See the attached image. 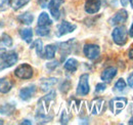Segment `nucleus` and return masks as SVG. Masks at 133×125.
I'll use <instances>...</instances> for the list:
<instances>
[{"instance_id":"a19ab883","label":"nucleus","mask_w":133,"mask_h":125,"mask_svg":"<svg viewBox=\"0 0 133 125\" xmlns=\"http://www.w3.org/2000/svg\"><path fill=\"white\" fill-rule=\"evenodd\" d=\"M129 2H130V4H131V6L133 7V0H129Z\"/></svg>"},{"instance_id":"2eb2a0df","label":"nucleus","mask_w":133,"mask_h":125,"mask_svg":"<svg viewBox=\"0 0 133 125\" xmlns=\"http://www.w3.org/2000/svg\"><path fill=\"white\" fill-rule=\"evenodd\" d=\"M74 42V39H71L66 42H63L59 44V51H61V55H62V61L65 60L68 54H70L72 52V48H73V45L72 43Z\"/></svg>"},{"instance_id":"423d86ee","label":"nucleus","mask_w":133,"mask_h":125,"mask_svg":"<svg viewBox=\"0 0 133 125\" xmlns=\"http://www.w3.org/2000/svg\"><path fill=\"white\" fill-rule=\"evenodd\" d=\"M90 91V86H89V75L88 74H82L79 78V83L77 86L76 92L78 95L85 96L89 93Z\"/></svg>"},{"instance_id":"0eeeda50","label":"nucleus","mask_w":133,"mask_h":125,"mask_svg":"<svg viewBox=\"0 0 133 125\" xmlns=\"http://www.w3.org/2000/svg\"><path fill=\"white\" fill-rule=\"evenodd\" d=\"M77 26L75 24H72L70 22H66V21H63L56 28V36L57 37H62V36H65L69 33H72L76 30Z\"/></svg>"},{"instance_id":"f8f14e48","label":"nucleus","mask_w":133,"mask_h":125,"mask_svg":"<svg viewBox=\"0 0 133 125\" xmlns=\"http://www.w3.org/2000/svg\"><path fill=\"white\" fill-rule=\"evenodd\" d=\"M128 18V12L127 10L125 9H120L119 11H117L116 15L112 17L111 20V25H121V24H124Z\"/></svg>"},{"instance_id":"a878e982","label":"nucleus","mask_w":133,"mask_h":125,"mask_svg":"<svg viewBox=\"0 0 133 125\" xmlns=\"http://www.w3.org/2000/svg\"><path fill=\"white\" fill-rule=\"evenodd\" d=\"M125 88H126V82H125L124 79L121 78L116 82L115 87H114V90L117 91V92H122V91L125 90Z\"/></svg>"},{"instance_id":"a211bd4d","label":"nucleus","mask_w":133,"mask_h":125,"mask_svg":"<svg viewBox=\"0 0 133 125\" xmlns=\"http://www.w3.org/2000/svg\"><path fill=\"white\" fill-rule=\"evenodd\" d=\"M55 52H56V46L53 45V44H48L44 48V51H43L42 55L46 60H52L55 55Z\"/></svg>"},{"instance_id":"393cba45","label":"nucleus","mask_w":133,"mask_h":125,"mask_svg":"<svg viewBox=\"0 0 133 125\" xmlns=\"http://www.w3.org/2000/svg\"><path fill=\"white\" fill-rule=\"evenodd\" d=\"M30 2V0H14L10 4V6L15 9V10H18L22 7H24L25 5H27Z\"/></svg>"},{"instance_id":"6e6552de","label":"nucleus","mask_w":133,"mask_h":125,"mask_svg":"<svg viewBox=\"0 0 133 125\" xmlns=\"http://www.w3.org/2000/svg\"><path fill=\"white\" fill-rule=\"evenodd\" d=\"M83 52L87 59L93 61L99 57L100 47L96 44H85L83 47Z\"/></svg>"},{"instance_id":"58836bf2","label":"nucleus","mask_w":133,"mask_h":125,"mask_svg":"<svg viewBox=\"0 0 133 125\" xmlns=\"http://www.w3.org/2000/svg\"><path fill=\"white\" fill-rule=\"evenodd\" d=\"M21 124H32V122L30 120H24L23 122H21Z\"/></svg>"},{"instance_id":"9d476101","label":"nucleus","mask_w":133,"mask_h":125,"mask_svg":"<svg viewBox=\"0 0 133 125\" xmlns=\"http://www.w3.org/2000/svg\"><path fill=\"white\" fill-rule=\"evenodd\" d=\"M101 7V1L100 0H86L85 2V11L89 15H93L98 12Z\"/></svg>"},{"instance_id":"473e14b6","label":"nucleus","mask_w":133,"mask_h":125,"mask_svg":"<svg viewBox=\"0 0 133 125\" xmlns=\"http://www.w3.org/2000/svg\"><path fill=\"white\" fill-rule=\"evenodd\" d=\"M46 67H47V69H49V70H54L55 68H57L58 67V62L57 61H53V62H50L48 63L47 65H46Z\"/></svg>"},{"instance_id":"ea45409f","label":"nucleus","mask_w":133,"mask_h":125,"mask_svg":"<svg viewBox=\"0 0 133 125\" xmlns=\"http://www.w3.org/2000/svg\"><path fill=\"white\" fill-rule=\"evenodd\" d=\"M128 123H129V124H131V125H133V117L130 119V120H129V122H128Z\"/></svg>"},{"instance_id":"cd10ccee","label":"nucleus","mask_w":133,"mask_h":125,"mask_svg":"<svg viewBox=\"0 0 133 125\" xmlns=\"http://www.w3.org/2000/svg\"><path fill=\"white\" fill-rule=\"evenodd\" d=\"M49 28L48 27H40V26H38L37 28H36V34L38 35V36H47L48 34H49Z\"/></svg>"},{"instance_id":"f3484780","label":"nucleus","mask_w":133,"mask_h":125,"mask_svg":"<svg viewBox=\"0 0 133 125\" xmlns=\"http://www.w3.org/2000/svg\"><path fill=\"white\" fill-rule=\"evenodd\" d=\"M56 82H57V79L56 78L42 79L41 83H40V88H41L42 91H47V90H49L53 85L56 84Z\"/></svg>"},{"instance_id":"f704fd0d","label":"nucleus","mask_w":133,"mask_h":125,"mask_svg":"<svg viewBox=\"0 0 133 125\" xmlns=\"http://www.w3.org/2000/svg\"><path fill=\"white\" fill-rule=\"evenodd\" d=\"M128 84L131 88H133V72L128 76Z\"/></svg>"},{"instance_id":"1a4fd4ad","label":"nucleus","mask_w":133,"mask_h":125,"mask_svg":"<svg viewBox=\"0 0 133 125\" xmlns=\"http://www.w3.org/2000/svg\"><path fill=\"white\" fill-rule=\"evenodd\" d=\"M64 0H50L48 7H49L50 14L54 20H58L61 16V6L64 4Z\"/></svg>"},{"instance_id":"c9c22d12","label":"nucleus","mask_w":133,"mask_h":125,"mask_svg":"<svg viewBox=\"0 0 133 125\" xmlns=\"http://www.w3.org/2000/svg\"><path fill=\"white\" fill-rule=\"evenodd\" d=\"M128 34H129L130 37L133 38V23H132V25H131V27H130V29H129V31H128Z\"/></svg>"},{"instance_id":"2f4dec72","label":"nucleus","mask_w":133,"mask_h":125,"mask_svg":"<svg viewBox=\"0 0 133 125\" xmlns=\"http://www.w3.org/2000/svg\"><path fill=\"white\" fill-rule=\"evenodd\" d=\"M69 120H70V117L68 116V113L66 111H63L62 116H61V123L62 124H66L69 122Z\"/></svg>"},{"instance_id":"4c0bfd02","label":"nucleus","mask_w":133,"mask_h":125,"mask_svg":"<svg viewBox=\"0 0 133 125\" xmlns=\"http://www.w3.org/2000/svg\"><path fill=\"white\" fill-rule=\"evenodd\" d=\"M128 2H129V0H121V3L123 6H126L128 4Z\"/></svg>"},{"instance_id":"39448f33","label":"nucleus","mask_w":133,"mask_h":125,"mask_svg":"<svg viewBox=\"0 0 133 125\" xmlns=\"http://www.w3.org/2000/svg\"><path fill=\"white\" fill-rule=\"evenodd\" d=\"M33 68L28 64H22L15 70V75L19 79H31L33 77Z\"/></svg>"},{"instance_id":"b1692460","label":"nucleus","mask_w":133,"mask_h":125,"mask_svg":"<svg viewBox=\"0 0 133 125\" xmlns=\"http://www.w3.org/2000/svg\"><path fill=\"white\" fill-rule=\"evenodd\" d=\"M15 109H16L15 105H12V104H5V105H2V106L0 107V113H1L2 115L9 116V115L14 114Z\"/></svg>"},{"instance_id":"7ed1b4c3","label":"nucleus","mask_w":133,"mask_h":125,"mask_svg":"<svg viewBox=\"0 0 133 125\" xmlns=\"http://www.w3.org/2000/svg\"><path fill=\"white\" fill-rule=\"evenodd\" d=\"M128 103V99L126 97L123 96H118V97H114L110 101L109 103V108L111 110V112L114 115H118L120 114L123 110L126 108Z\"/></svg>"},{"instance_id":"4be33fe9","label":"nucleus","mask_w":133,"mask_h":125,"mask_svg":"<svg viewBox=\"0 0 133 125\" xmlns=\"http://www.w3.org/2000/svg\"><path fill=\"white\" fill-rule=\"evenodd\" d=\"M65 69H66L68 72H71V73H74V72H76L77 71V69H78V62H77V60H75V59H68L65 63Z\"/></svg>"},{"instance_id":"f03ea898","label":"nucleus","mask_w":133,"mask_h":125,"mask_svg":"<svg viewBox=\"0 0 133 125\" xmlns=\"http://www.w3.org/2000/svg\"><path fill=\"white\" fill-rule=\"evenodd\" d=\"M17 60L18 55L16 51H7L4 47L0 48V71L12 67L15 64H17Z\"/></svg>"},{"instance_id":"aec40b11","label":"nucleus","mask_w":133,"mask_h":125,"mask_svg":"<svg viewBox=\"0 0 133 125\" xmlns=\"http://www.w3.org/2000/svg\"><path fill=\"white\" fill-rule=\"evenodd\" d=\"M19 35L23 38V40L27 43H31L33 39V30L31 28H25L19 31Z\"/></svg>"},{"instance_id":"4468645a","label":"nucleus","mask_w":133,"mask_h":125,"mask_svg":"<svg viewBox=\"0 0 133 125\" xmlns=\"http://www.w3.org/2000/svg\"><path fill=\"white\" fill-rule=\"evenodd\" d=\"M36 92V86L35 85H30L27 87H24L19 90V97L23 101H29L34 96Z\"/></svg>"},{"instance_id":"e433bc0d","label":"nucleus","mask_w":133,"mask_h":125,"mask_svg":"<svg viewBox=\"0 0 133 125\" xmlns=\"http://www.w3.org/2000/svg\"><path fill=\"white\" fill-rule=\"evenodd\" d=\"M128 57H129V59H131V60H133V48H131V49L129 50Z\"/></svg>"},{"instance_id":"bb28decb","label":"nucleus","mask_w":133,"mask_h":125,"mask_svg":"<svg viewBox=\"0 0 133 125\" xmlns=\"http://www.w3.org/2000/svg\"><path fill=\"white\" fill-rule=\"evenodd\" d=\"M34 47L36 49V53L38 55H42L43 53V42L41 39H37L35 42H34Z\"/></svg>"},{"instance_id":"5701e85b","label":"nucleus","mask_w":133,"mask_h":125,"mask_svg":"<svg viewBox=\"0 0 133 125\" xmlns=\"http://www.w3.org/2000/svg\"><path fill=\"white\" fill-rule=\"evenodd\" d=\"M12 44H14V41H12L11 37L8 34L4 33V34L1 35V38H0V45L1 46L7 47L8 48V47L12 46Z\"/></svg>"},{"instance_id":"7c9ffc66","label":"nucleus","mask_w":133,"mask_h":125,"mask_svg":"<svg viewBox=\"0 0 133 125\" xmlns=\"http://www.w3.org/2000/svg\"><path fill=\"white\" fill-rule=\"evenodd\" d=\"M105 89H107V84L105 83H98L95 86V92H97V93L104 91Z\"/></svg>"},{"instance_id":"ddd939ff","label":"nucleus","mask_w":133,"mask_h":125,"mask_svg":"<svg viewBox=\"0 0 133 125\" xmlns=\"http://www.w3.org/2000/svg\"><path fill=\"white\" fill-rule=\"evenodd\" d=\"M118 70L115 67H109L107 69H104L100 75V78L103 82H111L113 79L116 77Z\"/></svg>"},{"instance_id":"6ab92c4d","label":"nucleus","mask_w":133,"mask_h":125,"mask_svg":"<svg viewBox=\"0 0 133 125\" xmlns=\"http://www.w3.org/2000/svg\"><path fill=\"white\" fill-rule=\"evenodd\" d=\"M52 24V21L49 17L48 14L43 11L40 14V16L38 17V26L40 27H48Z\"/></svg>"},{"instance_id":"79ce46f5","label":"nucleus","mask_w":133,"mask_h":125,"mask_svg":"<svg viewBox=\"0 0 133 125\" xmlns=\"http://www.w3.org/2000/svg\"><path fill=\"white\" fill-rule=\"evenodd\" d=\"M1 124H3V121H2L1 119H0V125H1Z\"/></svg>"},{"instance_id":"72a5a7b5","label":"nucleus","mask_w":133,"mask_h":125,"mask_svg":"<svg viewBox=\"0 0 133 125\" xmlns=\"http://www.w3.org/2000/svg\"><path fill=\"white\" fill-rule=\"evenodd\" d=\"M49 2H50V0H39V1H38L40 7H42V8H46V7H48Z\"/></svg>"},{"instance_id":"dca6fc26","label":"nucleus","mask_w":133,"mask_h":125,"mask_svg":"<svg viewBox=\"0 0 133 125\" xmlns=\"http://www.w3.org/2000/svg\"><path fill=\"white\" fill-rule=\"evenodd\" d=\"M12 88V82L8 78L0 79V92L1 93H7Z\"/></svg>"},{"instance_id":"c756f323","label":"nucleus","mask_w":133,"mask_h":125,"mask_svg":"<svg viewBox=\"0 0 133 125\" xmlns=\"http://www.w3.org/2000/svg\"><path fill=\"white\" fill-rule=\"evenodd\" d=\"M11 4V0H0V10H6Z\"/></svg>"},{"instance_id":"f257e3e1","label":"nucleus","mask_w":133,"mask_h":125,"mask_svg":"<svg viewBox=\"0 0 133 125\" xmlns=\"http://www.w3.org/2000/svg\"><path fill=\"white\" fill-rule=\"evenodd\" d=\"M55 98V91L51 90L50 92L44 95L38 101L37 110H36V120L39 123H46L52 119V116H48L50 109V104Z\"/></svg>"},{"instance_id":"c85d7f7f","label":"nucleus","mask_w":133,"mask_h":125,"mask_svg":"<svg viewBox=\"0 0 133 125\" xmlns=\"http://www.w3.org/2000/svg\"><path fill=\"white\" fill-rule=\"evenodd\" d=\"M70 88H71V82H70L69 80H65V81L62 83L61 87H59V89H61V91H62L63 93L68 92Z\"/></svg>"},{"instance_id":"20e7f679","label":"nucleus","mask_w":133,"mask_h":125,"mask_svg":"<svg viewBox=\"0 0 133 125\" xmlns=\"http://www.w3.org/2000/svg\"><path fill=\"white\" fill-rule=\"evenodd\" d=\"M127 34L128 33L125 27L119 26V27H116L114 31L112 32V38L117 45L123 46L127 42Z\"/></svg>"},{"instance_id":"9b49d317","label":"nucleus","mask_w":133,"mask_h":125,"mask_svg":"<svg viewBox=\"0 0 133 125\" xmlns=\"http://www.w3.org/2000/svg\"><path fill=\"white\" fill-rule=\"evenodd\" d=\"M104 105H105V101L102 98H94L91 104H90V111L91 114L93 115H99L103 112L104 110Z\"/></svg>"},{"instance_id":"412c9836","label":"nucleus","mask_w":133,"mask_h":125,"mask_svg":"<svg viewBox=\"0 0 133 125\" xmlns=\"http://www.w3.org/2000/svg\"><path fill=\"white\" fill-rule=\"evenodd\" d=\"M17 21L21 22L24 25L29 26V25H31L33 23L34 16L32 14H30V12H24V14H22V15H19V16H17Z\"/></svg>"}]
</instances>
